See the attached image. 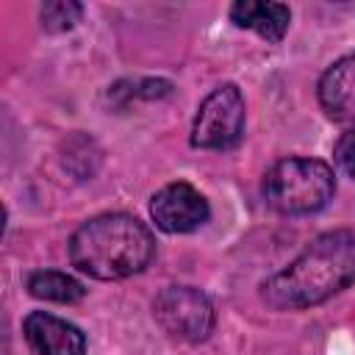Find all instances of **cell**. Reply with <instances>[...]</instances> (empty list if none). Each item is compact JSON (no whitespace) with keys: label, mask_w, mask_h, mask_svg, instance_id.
Wrapping results in <instances>:
<instances>
[{"label":"cell","mask_w":355,"mask_h":355,"mask_svg":"<svg viewBox=\"0 0 355 355\" xmlns=\"http://www.w3.org/2000/svg\"><path fill=\"white\" fill-rule=\"evenodd\" d=\"M319 103L333 119H355V53L338 58L319 78Z\"/></svg>","instance_id":"cell-8"},{"label":"cell","mask_w":355,"mask_h":355,"mask_svg":"<svg viewBox=\"0 0 355 355\" xmlns=\"http://www.w3.org/2000/svg\"><path fill=\"white\" fill-rule=\"evenodd\" d=\"M333 158H336V164H338L349 178H355V128H349V130L341 133V139L336 141Z\"/></svg>","instance_id":"cell-12"},{"label":"cell","mask_w":355,"mask_h":355,"mask_svg":"<svg viewBox=\"0 0 355 355\" xmlns=\"http://www.w3.org/2000/svg\"><path fill=\"white\" fill-rule=\"evenodd\" d=\"M28 294L36 300H47V302H78L86 297V288L80 280H75L67 272H55V269H36L28 275L25 280Z\"/></svg>","instance_id":"cell-10"},{"label":"cell","mask_w":355,"mask_h":355,"mask_svg":"<svg viewBox=\"0 0 355 355\" xmlns=\"http://www.w3.org/2000/svg\"><path fill=\"white\" fill-rule=\"evenodd\" d=\"M83 14V6L80 3H72V0H53V3H44L42 6V28L50 31V33H61V31H69Z\"/></svg>","instance_id":"cell-11"},{"label":"cell","mask_w":355,"mask_h":355,"mask_svg":"<svg viewBox=\"0 0 355 355\" xmlns=\"http://www.w3.org/2000/svg\"><path fill=\"white\" fill-rule=\"evenodd\" d=\"M155 239L130 214H100L86 219L69 239V261L94 280H122L150 266Z\"/></svg>","instance_id":"cell-2"},{"label":"cell","mask_w":355,"mask_h":355,"mask_svg":"<svg viewBox=\"0 0 355 355\" xmlns=\"http://www.w3.org/2000/svg\"><path fill=\"white\" fill-rule=\"evenodd\" d=\"M230 19L239 28L255 31L266 42H280L288 31L291 11L283 3H255V0H239L230 6Z\"/></svg>","instance_id":"cell-9"},{"label":"cell","mask_w":355,"mask_h":355,"mask_svg":"<svg viewBox=\"0 0 355 355\" xmlns=\"http://www.w3.org/2000/svg\"><path fill=\"white\" fill-rule=\"evenodd\" d=\"M244 136V97L239 86H216L197 108L191 144L200 150H230Z\"/></svg>","instance_id":"cell-4"},{"label":"cell","mask_w":355,"mask_h":355,"mask_svg":"<svg viewBox=\"0 0 355 355\" xmlns=\"http://www.w3.org/2000/svg\"><path fill=\"white\" fill-rule=\"evenodd\" d=\"M336 191L333 166L319 158H283L263 175V200L286 216H305L322 211Z\"/></svg>","instance_id":"cell-3"},{"label":"cell","mask_w":355,"mask_h":355,"mask_svg":"<svg viewBox=\"0 0 355 355\" xmlns=\"http://www.w3.org/2000/svg\"><path fill=\"white\" fill-rule=\"evenodd\" d=\"M150 216L164 233H191L202 227L211 216L208 200L191 183H169L150 200Z\"/></svg>","instance_id":"cell-6"},{"label":"cell","mask_w":355,"mask_h":355,"mask_svg":"<svg viewBox=\"0 0 355 355\" xmlns=\"http://www.w3.org/2000/svg\"><path fill=\"white\" fill-rule=\"evenodd\" d=\"M155 322L180 341H205L214 330V305L194 286H166L153 302Z\"/></svg>","instance_id":"cell-5"},{"label":"cell","mask_w":355,"mask_h":355,"mask_svg":"<svg viewBox=\"0 0 355 355\" xmlns=\"http://www.w3.org/2000/svg\"><path fill=\"white\" fill-rule=\"evenodd\" d=\"M22 333L36 355H86L80 327L47 311H31L22 322Z\"/></svg>","instance_id":"cell-7"},{"label":"cell","mask_w":355,"mask_h":355,"mask_svg":"<svg viewBox=\"0 0 355 355\" xmlns=\"http://www.w3.org/2000/svg\"><path fill=\"white\" fill-rule=\"evenodd\" d=\"M355 283V230L316 236L288 266L261 283V300L275 311H302L327 302Z\"/></svg>","instance_id":"cell-1"}]
</instances>
